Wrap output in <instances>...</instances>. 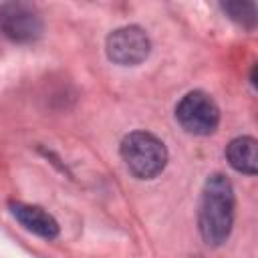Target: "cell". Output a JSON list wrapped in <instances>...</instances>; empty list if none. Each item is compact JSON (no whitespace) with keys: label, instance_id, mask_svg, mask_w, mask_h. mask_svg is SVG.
Listing matches in <instances>:
<instances>
[{"label":"cell","instance_id":"cell-1","mask_svg":"<svg viewBox=\"0 0 258 258\" xmlns=\"http://www.w3.org/2000/svg\"><path fill=\"white\" fill-rule=\"evenodd\" d=\"M234 222V189L226 175L214 173L206 179L200 202V232L202 238L220 246L230 236Z\"/></svg>","mask_w":258,"mask_h":258},{"label":"cell","instance_id":"cell-2","mask_svg":"<svg viewBox=\"0 0 258 258\" xmlns=\"http://www.w3.org/2000/svg\"><path fill=\"white\" fill-rule=\"evenodd\" d=\"M121 157L127 169L139 179H151L167 163L165 145L147 131H133L121 141Z\"/></svg>","mask_w":258,"mask_h":258},{"label":"cell","instance_id":"cell-3","mask_svg":"<svg viewBox=\"0 0 258 258\" xmlns=\"http://www.w3.org/2000/svg\"><path fill=\"white\" fill-rule=\"evenodd\" d=\"M175 117L187 133L210 135L220 123V109L208 93L191 91L177 103Z\"/></svg>","mask_w":258,"mask_h":258},{"label":"cell","instance_id":"cell-4","mask_svg":"<svg viewBox=\"0 0 258 258\" xmlns=\"http://www.w3.org/2000/svg\"><path fill=\"white\" fill-rule=\"evenodd\" d=\"M0 30L14 42H32L42 34V18L28 2H8L0 8Z\"/></svg>","mask_w":258,"mask_h":258},{"label":"cell","instance_id":"cell-5","mask_svg":"<svg viewBox=\"0 0 258 258\" xmlns=\"http://www.w3.org/2000/svg\"><path fill=\"white\" fill-rule=\"evenodd\" d=\"M151 50L149 36L139 26H123L107 36V54L117 64H139Z\"/></svg>","mask_w":258,"mask_h":258},{"label":"cell","instance_id":"cell-6","mask_svg":"<svg viewBox=\"0 0 258 258\" xmlns=\"http://www.w3.org/2000/svg\"><path fill=\"white\" fill-rule=\"evenodd\" d=\"M10 212L32 234H36L40 238H48V240L58 236L56 220L50 214H46L42 208L30 206V204H22V202H10Z\"/></svg>","mask_w":258,"mask_h":258},{"label":"cell","instance_id":"cell-7","mask_svg":"<svg viewBox=\"0 0 258 258\" xmlns=\"http://www.w3.org/2000/svg\"><path fill=\"white\" fill-rule=\"evenodd\" d=\"M254 137H236L226 149V157L236 171L254 175L258 171V151Z\"/></svg>","mask_w":258,"mask_h":258},{"label":"cell","instance_id":"cell-8","mask_svg":"<svg viewBox=\"0 0 258 258\" xmlns=\"http://www.w3.org/2000/svg\"><path fill=\"white\" fill-rule=\"evenodd\" d=\"M224 10L230 14V18H234L242 24H252L256 18L254 4H250V2H226Z\"/></svg>","mask_w":258,"mask_h":258}]
</instances>
